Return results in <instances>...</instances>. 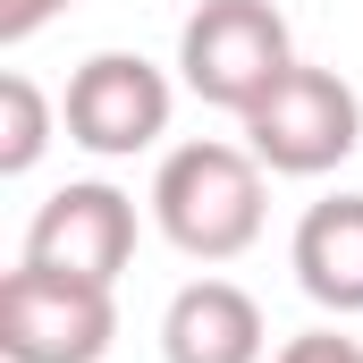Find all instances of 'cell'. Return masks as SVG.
I'll list each match as a JSON object with an SVG mask.
<instances>
[{"instance_id": "obj_6", "label": "cell", "mask_w": 363, "mask_h": 363, "mask_svg": "<svg viewBox=\"0 0 363 363\" xmlns=\"http://www.w3.org/2000/svg\"><path fill=\"white\" fill-rule=\"evenodd\" d=\"M26 262L118 287V271L135 262V194H118V186H101V178L60 186V194L26 220Z\"/></svg>"}, {"instance_id": "obj_11", "label": "cell", "mask_w": 363, "mask_h": 363, "mask_svg": "<svg viewBox=\"0 0 363 363\" xmlns=\"http://www.w3.org/2000/svg\"><path fill=\"white\" fill-rule=\"evenodd\" d=\"M60 9H77V0H0V43H34Z\"/></svg>"}, {"instance_id": "obj_7", "label": "cell", "mask_w": 363, "mask_h": 363, "mask_svg": "<svg viewBox=\"0 0 363 363\" xmlns=\"http://www.w3.org/2000/svg\"><path fill=\"white\" fill-rule=\"evenodd\" d=\"M161 355L169 363H262L271 321L237 279H186L161 313Z\"/></svg>"}, {"instance_id": "obj_8", "label": "cell", "mask_w": 363, "mask_h": 363, "mask_svg": "<svg viewBox=\"0 0 363 363\" xmlns=\"http://www.w3.org/2000/svg\"><path fill=\"white\" fill-rule=\"evenodd\" d=\"M296 287L321 304V313H363V194H321L304 220H296Z\"/></svg>"}, {"instance_id": "obj_4", "label": "cell", "mask_w": 363, "mask_h": 363, "mask_svg": "<svg viewBox=\"0 0 363 363\" xmlns=\"http://www.w3.org/2000/svg\"><path fill=\"white\" fill-rule=\"evenodd\" d=\"M118 338V304L101 279L17 262L0 279V355L9 363H101Z\"/></svg>"}, {"instance_id": "obj_5", "label": "cell", "mask_w": 363, "mask_h": 363, "mask_svg": "<svg viewBox=\"0 0 363 363\" xmlns=\"http://www.w3.org/2000/svg\"><path fill=\"white\" fill-rule=\"evenodd\" d=\"M169 110H178V85L144 51H93L68 77V93H60V127H68V144H85L93 161L152 152L169 135Z\"/></svg>"}, {"instance_id": "obj_1", "label": "cell", "mask_w": 363, "mask_h": 363, "mask_svg": "<svg viewBox=\"0 0 363 363\" xmlns=\"http://www.w3.org/2000/svg\"><path fill=\"white\" fill-rule=\"evenodd\" d=\"M262 211H271L262 203V161L245 144L194 135L178 152H161V169H152V220L186 262H237L262 237Z\"/></svg>"}, {"instance_id": "obj_3", "label": "cell", "mask_w": 363, "mask_h": 363, "mask_svg": "<svg viewBox=\"0 0 363 363\" xmlns=\"http://www.w3.org/2000/svg\"><path fill=\"white\" fill-rule=\"evenodd\" d=\"M363 144V101L338 68H313L296 60L254 110H245V152L271 169V178H321L338 169Z\"/></svg>"}, {"instance_id": "obj_9", "label": "cell", "mask_w": 363, "mask_h": 363, "mask_svg": "<svg viewBox=\"0 0 363 363\" xmlns=\"http://www.w3.org/2000/svg\"><path fill=\"white\" fill-rule=\"evenodd\" d=\"M43 144H51V101L26 68H9L0 77V178H26L43 161Z\"/></svg>"}, {"instance_id": "obj_10", "label": "cell", "mask_w": 363, "mask_h": 363, "mask_svg": "<svg viewBox=\"0 0 363 363\" xmlns=\"http://www.w3.org/2000/svg\"><path fill=\"white\" fill-rule=\"evenodd\" d=\"M271 363H363V338H347V330H304V338H287Z\"/></svg>"}, {"instance_id": "obj_2", "label": "cell", "mask_w": 363, "mask_h": 363, "mask_svg": "<svg viewBox=\"0 0 363 363\" xmlns=\"http://www.w3.org/2000/svg\"><path fill=\"white\" fill-rule=\"evenodd\" d=\"M296 68V34L271 0H203L178 34V77L211 110H254L262 93Z\"/></svg>"}]
</instances>
